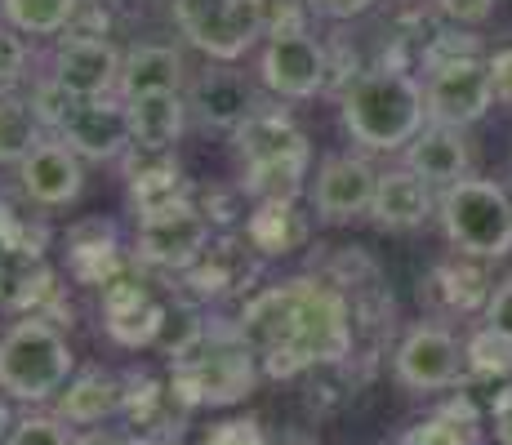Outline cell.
Listing matches in <instances>:
<instances>
[{"label": "cell", "instance_id": "6da1fadb", "mask_svg": "<svg viewBox=\"0 0 512 445\" xmlns=\"http://www.w3.org/2000/svg\"><path fill=\"white\" fill-rule=\"evenodd\" d=\"M236 339L259 356L272 379H294L312 365H339L352 352V303L317 276H299L254 294Z\"/></svg>", "mask_w": 512, "mask_h": 445}, {"label": "cell", "instance_id": "7a4b0ae2", "mask_svg": "<svg viewBox=\"0 0 512 445\" xmlns=\"http://www.w3.org/2000/svg\"><path fill=\"white\" fill-rule=\"evenodd\" d=\"M423 116V81H415L406 67H370L352 76L339 94L343 130L366 152H406L410 138L423 130Z\"/></svg>", "mask_w": 512, "mask_h": 445}, {"label": "cell", "instance_id": "3957f363", "mask_svg": "<svg viewBox=\"0 0 512 445\" xmlns=\"http://www.w3.org/2000/svg\"><path fill=\"white\" fill-rule=\"evenodd\" d=\"M236 138V156L245 170V192L259 205H294L312 165L308 134L281 112H254Z\"/></svg>", "mask_w": 512, "mask_h": 445}, {"label": "cell", "instance_id": "277c9868", "mask_svg": "<svg viewBox=\"0 0 512 445\" xmlns=\"http://www.w3.org/2000/svg\"><path fill=\"white\" fill-rule=\"evenodd\" d=\"M72 383V348L45 316H23L0 334V392L41 405Z\"/></svg>", "mask_w": 512, "mask_h": 445}, {"label": "cell", "instance_id": "5b68a950", "mask_svg": "<svg viewBox=\"0 0 512 445\" xmlns=\"http://www.w3.org/2000/svg\"><path fill=\"white\" fill-rule=\"evenodd\" d=\"M437 219L446 241L468 259H508L512 254V192L490 178H464L437 196Z\"/></svg>", "mask_w": 512, "mask_h": 445}, {"label": "cell", "instance_id": "8992f818", "mask_svg": "<svg viewBox=\"0 0 512 445\" xmlns=\"http://www.w3.org/2000/svg\"><path fill=\"white\" fill-rule=\"evenodd\" d=\"M259 383V356L241 339L192 334L174 348V397L183 405H232Z\"/></svg>", "mask_w": 512, "mask_h": 445}, {"label": "cell", "instance_id": "52a82bcc", "mask_svg": "<svg viewBox=\"0 0 512 445\" xmlns=\"http://www.w3.org/2000/svg\"><path fill=\"white\" fill-rule=\"evenodd\" d=\"M174 18L201 54L236 63L268 32V0H174Z\"/></svg>", "mask_w": 512, "mask_h": 445}, {"label": "cell", "instance_id": "ba28073f", "mask_svg": "<svg viewBox=\"0 0 512 445\" xmlns=\"http://www.w3.org/2000/svg\"><path fill=\"white\" fill-rule=\"evenodd\" d=\"M423 103L428 121L468 130L495 107V81H490L486 58H450V63L428 67L423 76Z\"/></svg>", "mask_w": 512, "mask_h": 445}, {"label": "cell", "instance_id": "9c48e42d", "mask_svg": "<svg viewBox=\"0 0 512 445\" xmlns=\"http://www.w3.org/2000/svg\"><path fill=\"white\" fill-rule=\"evenodd\" d=\"M210 219L192 201H174L165 210L139 214V259L152 267L187 272L205 250H210Z\"/></svg>", "mask_w": 512, "mask_h": 445}, {"label": "cell", "instance_id": "30bf717a", "mask_svg": "<svg viewBox=\"0 0 512 445\" xmlns=\"http://www.w3.org/2000/svg\"><path fill=\"white\" fill-rule=\"evenodd\" d=\"M330 72V54L312 41L303 27H272L259 58V76L281 98H312L321 94Z\"/></svg>", "mask_w": 512, "mask_h": 445}, {"label": "cell", "instance_id": "8fae6325", "mask_svg": "<svg viewBox=\"0 0 512 445\" xmlns=\"http://www.w3.org/2000/svg\"><path fill=\"white\" fill-rule=\"evenodd\" d=\"M392 374L410 392H446L464 374V348L455 343L450 330L419 321V325H410L406 339L392 352Z\"/></svg>", "mask_w": 512, "mask_h": 445}, {"label": "cell", "instance_id": "7c38bea8", "mask_svg": "<svg viewBox=\"0 0 512 445\" xmlns=\"http://www.w3.org/2000/svg\"><path fill=\"white\" fill-rule=\"evenodd\" d=\"M54 134L72 147L81 161H116L130 152V112L112 98H76L54 125Z\"/></svg>", "mask_w": 512, "mask_h": 445}, {"label": "cell", "instance_id": "4fadbf2b", "mask_svg": "<svg viewBox=\"0 0 512 445\" xmlns=\"http://www.w3.org/2000/svg\"><path fill=\"white\" fill-rule=\"evenodd\" d=\"M374 187H379V170L366 156H326L312 183V210L321 223H352L370 214Z\"/></svg>", "mask_w": 512, "mask_h": 445}, {"label": "cell", "instance_id": "5bb4252c", "mask_svg": "<svg viewBox=\"0 0 512 445\" xmlns=\"http://www.w3.org/2000/svg\"><path fill=\"white\" fill-rule=\"evenodd\" d=\"M49 81L72 98H107L112 85H121V58L103 36H76L58 45Z\"/></svg>", "mask_w": 512, "mask_h": 445}, {"label": "cell", "instance_id": "9a60e30c", "mask_svg": "<svg viewBox=\"0 0 512 445\" xmlns=\"http://www.w3.org/2000/svg\"><path fill=\"white\" fill-rule=\"evenodd\" d=\"M18 178H23L27 201L45 205V210H58V205H72L85 187V170L81 156L63 143V138H41L32 147L23 165H18Z\"/></svg>", "mask_w": 512, "mask_h": 445}, {"label": "cell", "instance_id": "2e32d148", "mask_svg": "<svg viewBox=\"0 0 512 445\" xmlns=\"http://www.w3.org/2000/svg\"><path fill=\"white\" fill-rule=\"evenodd\" d=\"M406 170H415L428 187L446 192V187L464 183L468 178V143H464V130L455 125H423V130L410 138L406 147Z\"/></svg>", "mask_w": 512, "mask_h": 445}, {"label": "cell", "instance_id": "e0dca14e", "mask_svg": "<svg viewBox=\"0 0 512 445\" xmlns=\"http://www.w3.org/2000/svg\"><path fill=\"white\" fill-rule=\"evenodd\" d=\"M103 312H107V334L116 343H125V348H143L165 330V308L152 303V294L139 281H125V276L103 285Z\"/></svg>", "mask_w": 512, "mask_h": 445}, {"label": "cell", "instance_id": "ac0fdd59", "mask_svg": "<svg viewBox=\"0 0 512 445\" xmlns=\"http://www.w3.org/2000/svg\"><path fill=\"white\" fill-rule=\"evenodd\" d=\"M437 201H432V187L423 183L415 170H388L379 174V187H374V205L370 219L388 232H415L432 219Z\"/></svg>", "mask_w": 512, "mask_h": 445}, {"label": "cell", "instance_id": "d6986e66", "mask_svg": "<svg viewBox=\"0 0 512 445\" xmlns=\"http://www.w3.org/2000/svg\"><path fill=\"white\" fill-rule=\"evenodd\" d=\"M490 272L481 267V259H468V254H459V259H450V263H441V267H432V276L423 281V299L432 303L437 312H459V316H468V312H486V303H490Z\"/></svg>", "mask_w": 512, "mask_h": 445}, {"label": "cell", "instance_id": "ffe728a7", "mask_svg": "<svg viewBox=\"0 0 512 445\" xmlns=\"http://www.w3.org/2000/svg\"><path fill=\"white\" fill-rule=\"evenodd\" d=\"M130 112V138L134 147H152V152H170L174 138L183 134L187 107L179 89H156V94H134L125 98Z\"/></svg>", "mask_w": 512, "mask_h": 445}, {"label": "cell", "instance_id": "44dd1931", "mask_svg": "<svg viewBox=\"0 0 512 445\" xmlns=\"http://www.w3.org/2000/svg\"><path fill=\"white\" fill-rule=\"evenodd\" d=\"M192 107L205 125L232 130V134L259 112V107H254V89L236 72H205L201 81L192 85Z\"/></svg>", "mask_w": 512, "mask_h": 445}, {"label": "cell", "instance_id": "7402d4cb", "mask_svg": "<svg viewBox=\"0 0 512 445\" xmlns=\"http://www.w3.org/2000/svg\"><path fill=\"white\" fill-rule=\"evenodd\" d=\"M125 405V388L121 379L103 370H85L67 383L63 401H58V419L67 423H103L107 414H116Z\"/></svg>", "mask_w": 512, "mask_h": 445}, {"label": "cell", "instance_id": "603a6c76", "mask_svg": "<svg viewBox=\"0 0 512 445\" xmlns=\"http://www.w3.org/2000/svg\"><path fill=\"white\" fill-rule=\"evenodd\" d=\"M183 85V58L170 45H139L121 58V94H156Z\"/></svg>", "mask_w": 512, "mask_h": 445}, {"label": "cell", "instance_id": "cb8c5ba5", "mask_svg": "<svg viewBox=\"0 0 512 445\" xmlns=\"http://www.w3.org/2000/svg\"><path fill=\"white\" fill-rule=\"evenodd\" d=\"M41 112L36 103L0 89V165H23L32 147L41 143Z\"/></svg>", "mask_w": 512, "mask_h": 445}, {"label": "cell", "instance_id": "d4e9b609", "mask_svg": "<svg viewBox=\"0 0 512 445\" xmlns=\"http://www.w3.org/2000/svg\"><path fill=\"white\" fill-rule=\"evenodd\" d=\"M250 245L263 254H290L294 245L308 236L303 219L294 214V205H259V214L250 219Z\"/></svg>", "mask_w": 512, "mask_h": 445}, {"label": "cell", "instance_id": "484cf974", "mask_svg": "<svg viewBox=\"0 0 512 445\" xmlns=\"http://www.w3.org/2000/svg\"><path fill=\"white\" fill-rule=\"evenodd\" d=\"M0 14L23 36H54L72 23L76 0H0Z\"/></svg>", "mask_w": 512, "mask_h": 445}, {"label": "cell", "instance_id": "4316f807", "mask_svg": "<svg viewBox=\"0 0 512 445\" xmlns=\"http://www.w3.org/2000/svg\"><path fill=\"white\" fill-rule=\"evenodd\" d=\"M464 365L472 379H512V339L508 334H499L495 325H481V330L468 334L464 343Z\"/></svg>", "mask_w": 512, "mask_h": 445}, {"label": "cell", "instance_id": "83f0119b", "mask_svg": "<svg viewBox=\"0 0 512 445\" xmlns=\"http://www.w3.org/2000/svg\"><path fill=\"white\" fill-rule=\"evenodd\" d=\"M472 441H477V423L459 419V414H450V410L415 423V428L401 437V445H472Z\"/></svg>", "mask_w": 512, "mask_h": 445}, {"label": "cell", "instance_id": "f1b7e54d", "mask_svg": "<svg viewBox=\"0 0 512 445\" xmlns=\"http://www.w3.org/2000/svg\"><path fill=\"white\" fill-rule=\"evenodd\" d=\"M63 423L67 419H54V414H27L9 428L5 445H72L76 437H67Z\"/></svg>", "mask_w": 512, "mask_h": 445}, {"label": "cell", "instance_id": "f546056e", "mask_svg": "<svg viewBox=\"0 0 512 445\" xmlns=\"http://www.w3.org/2000/svg\"><path fill=\"white\" fill-rule=\"evenodd\" d=\"M23 72H27V45H23V36H14V32H5V27H0V89H9L14 81H23Z\"/></svg>", "mask_w": 512, "mask_h": 445}, {"label": "cell", "instance_id": "4dcf8cb0", "mask_svg": "<svg viewBox=\"0 0 512 445\" xmlns=\"http://www.w3.org/2000/svg\"><path fill=\"white\" fill-rule=\"evenodd\" d=\"M437 9L450 18L455 27H477L495 14V0H437Z\"/></svg>", "mask_w": 512, "mask_h": 445}, {"label": "cell", "instance_id": "1f68e13d", "mask_svg": "<svg viewBox=\"0 0 512 445\" xmlns=\"http://www.w3.org/2000/svg\"><path fill=\"white\" fill-rule=\"evenodd\" d=\"M205 445H268L259 432V423L250 419H232V423H219V428L205 437Z\"/></svg>", "mask_w": 512, "mask_h": 445}, {"label": "cell", "instance_id": "d6a6232c", "mask_svg": "<svg viewBox=\"0 0 512 445\" xmlns=\"http://www.w3.org/2000/svg\"><path fill=\"white\" fill-rule=\"evenodd\" d=\"M486 325H495L499 334H508V339H512V276H508V281H499L495 290H490Z\"/></svg>", "mask_w": 512, "mask_h": 445}, {"label": "cell", "instance_id": "836d02e7", "mask_svg": "<svg viewBox=\"0 0 512 445\" xmlns=\"http://www.w3.org/2000/svg\"><path fill=\"white\" fill-rule=\"evenodd\" d=\"M486 63H490V81H495V103L512 107V45L495 49Z\"/></svg>", "mask_w": 512, "mask_h": 445}, {"label": "cell", "instance_id": "e575fe53", "mask_svg": "<svg viewBox=\"0 0 512 445\" xmlns=\"http://www.w3.org/2000/svg\"><path fill=\"white\" fill-rule=\"evenodd\" d=\"M490 423H495V441L499 445H512V383L495 392L490 401Z\"/></svg>", "mask_w": 512, "mask_h": 445}, {"label": "cell", "instance_id": "d590c367", "mask_svg": "<svg viewBox=\"0 0 512 445\" xmlns=\"http://www.w3.org/2000/svg\"><path fill=\"white\" fill-rule=\"evenodd\" d=\"M308 5L326 18H357V14H366L374 0H308Z\"/></svg>", "mask_w": 512, "mask_h": 445}, {"label": "cell", "instance_id": "8d00e7d4", "mask_svg": "<svg viewBox=\"0 0 512 445\" xmlns=\"http://www.w3.org/2000/svg\"><path fill=\"white\" fill-rule=\"evenodd\" d=\"M72 445H125V437H116V432H103V428H94V432H81Z\"/></svg>", "mask_w": 512, "mask_h": 445}, {"label": "cell", "instance_id": "74e56055", "mask_svg": "<svg viewBox=\"0 0 512 445\" xmlns=\"http://www.w3.org/2000/svg\"><path fill=\"white\" fill-rule=\"evenodd\" d=\"M9 428H14V423H9V410H5V401H0V441L9 437Z\"/></svg>", "mask_w": 512, "mask_h": 445}, {"label": "cell", "instance_id": "f35d334b", "mask_svg": "<svg viewBox=\"0 0 512 445\" xmlns=\"http://www.w3.org/2000/svg\"><path fill=\"white\" fill-rule=\"evenodd\" d=\"M161 445H174V441H161Z\"/></svg>", "mask_w": 512, "mask_h": 445}]
</instances>
